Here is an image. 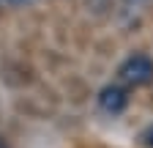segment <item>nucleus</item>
Returning <instances> with one entry per match:
<instances>
[{
    "mask_svg": "<svg viewBox=\"0 0 153 148\" xmlns=\"http://www.w3.org/2000/svg\"><path fill=\"white\" fill-rule=\"evenodd\" d=\"M0 148H6V145H3V143H0Z\"/></svg>",
    "mask_w": 153,
    "mask_h": 148,
    "instance_id": "obj_4",
    "label": "nucleus"
},
{
    "mask_svg": "<svg viewBox=\"0 0 153 148\" xmlns=\"http://www.w3.org/2000/svg\"><path fill=\"white\" fill-rule=\"evenodd\" d=\"M118 77H120V82L134 85V88L148 85V82H153V61L148 55L137 52V55H131V58L123 61V66L118 69Z\"/></svg>",
    "mask_w": 153,
    "mask_h": 148,
    "instance_id": "obj_1",
    "label": "nucleus"
},
{
    "mask_svg": "<svg viewBox=\"0 0 153 148\" xmlns=\"http://www.w3.org/2000/svg\"><path fill=\"white\" fill-rule=\"evenodd\" d=\"M126 90H120V88H107V90H101V96H99V104H101V110H107V113H120V110L126 107Z\"/></svg>",
    "mask_w": 153,
    "mask_h": 148,
    "instance_id": "obj_2",
    "label": "nucleus"
},
{
    "mask_svg": "<svg viewBox=\"0 0 153 148\" xmlns=\"http://www.w3.org/2000/svg\"><path fill=\"white\" fill-rule=\"evenodd\" d=\"M6 3H11V6H25V3H36V0H6Z\"/></svg>",
    "mask_w": 153,
    "mask_h": 148,
    "instance_id": "obj_3",
    "label": "nucleus"
}]
</instances>
